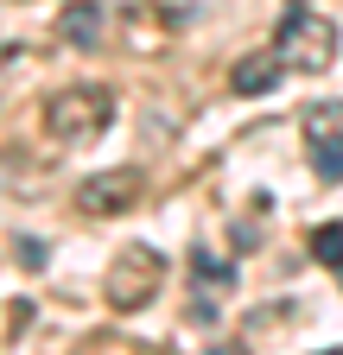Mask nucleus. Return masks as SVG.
Returning a JSON list of instances; mask_svg holds the SVG:
<instances>
[{"instance_id": "f257e3e1", "label": "nucleus", "mask_w": 343, "mask_h": 355, "mask_svg": "<svg viewBox=\"0 0 343 355\" xmlns=\"http://www.w3.org/2000/svg\"><path fill=\"white\" fill-rule=\"evenodd\" d=\"M115 121V96L102 83H76V89H58V96L45 102V133L58 146H90L102 140Z\"/></svg>"}, {"instance_id": "f03ea898", "label": "nucleus", "mask_w": 343, "mask_h": 355, "mask_svg": "<svg viewBox=\"0 0 343 355\" xmlns=\"http://www.w3.org/2000/svg\"><path fill=\"white\" fill-rule=\"evenodd\" d=\"M280 64L286 70H299V76H324L331 64H337V26L324 19V13H312L306 0H292L286 7V19H280Z\"/></svg>"}, {"instance_id": "7ed1b4c3", "label": "nucleus", "mask_w": 343, "mask_h": 355, "mask_svg": "<svg viewBox=\"0 0 343 355\" xmlns=\"http://www.w3.org/2000/svg\"><path fill=\"white\" fill-rule=\"evenodd\" d=\"M165 286V254L153 241H127L115 260H108V304L115 311H147Z\"/></svg>"}, {"instance_id": "20e7f679", "label": "nucleus", "mask_w": 343, "mask_h": 355, "mask_svg": "<svg viewBox=\"0 0 343 355\" xmlns=\"http://www.w3.org/2000/svg\"><path fill=\"white\" fill-rule=\"evenodd\" d=\"M147 191V178L134 165H121V171H96V178H83L76 184V203L90 209V216H121V209H134Z\"/></svg>"}, {"instance_id": "39448f33", "label": "nucleus", "mask_w": 343, "mask_h": 355, "mask_svg": "<svg viewBox=\"0 0 343 355\" xmlns=\"http://www.w3.org/2000/svg\"><path fill=\"white\" fill-rule=\"evenodd\" d=\"M280 76H286L280 51H254V58H242V64L229 70V89H235V96H274Z\"/></svg>"}, {"instance_id": "423d86ee", "label": "nucleus", "mask_w": 343, "mask_h": 355, "mask_svg": "<svg viewBox=\"0 0 343 355\" xmlns=\"http://www.w3.org/2000/svg\"><path fill=\"white\" fill-rule=\"evenodd\" d=\"M102 26H108V13L96 7V0H76V7L58 13V32H64L70 44H83V51H90V44H102Z\"/></svg>"}, {"instance_id": "0eeeda50", "label": "nucleus", "mask_w": 343, "mask_h": 355, "mask_svg": "<svg viewBox=\"0 0 343 355\" xmlns=\"http://www.w3.org/2000/svg\"><path fill=\"white\" fill-rule=\"evenodd\" d=\"M306 140H312V146H343V102L306 108Z\"/></svg>"}, {"instance_id": "6e6552de", "label": "nucleus", "mask_w": 343, "mask_h": 355, "mask_svg": "<svg viewBox=\"0 0 343 355\" xmlns=\"http://www.w3.org/2000/svg\"><path fill=\"white\" fill-rule=\"evenodd\" d=\"M191 266H197V279H203V286H223V292L235 286V266H229V260H217L210 248H191Z\"/></svg>"}, {"instance_id": "1a4fd4ad", "label": "nucleus", "mask_w": 343, "mask_h": 355, "mask_svg": "<svg viewBox=\"0 0 343 355\" xmlns=\"http://www.w3.org/2000/svg\"><path fill=\"white\" fill-rule=\"evenodd\" d=\"M312 260L343 266V222H331V229H318V235H312Z\"/></svg>"}, {"instance_id": "9d476101", "label": "nucleus", "mask_w": 343, "mask_h": 355, "mask_svg": "<svg viewBox=\"0 0 343 355\" xmlns=\"http://www.w3.org/2000/svg\"><path fill=\"white\" fill-rule=\"evenodd\" d=\"M312 165L324 178H343V146H312Z\"/></svg>"}, {"instance_id": "9b49d317", "label": "nucleus", "mask_w": 343, "mask_h": 355, "mask_svg": "<svg viewBox=\"0 0 343 355\" xmlns=\"http://www.w3.org/2000/svg\"><path fill=\"white\" fill-rule=\"evenodd\" d=\"M19 260L26 266H45V241H19Z\"/></svg>"}, {"instance_id": "f8f14e48", "label": "nucleus", "mask_w": 343, "mask_h": 355, "mask_svg": "<svg viewBox=\"0 0 343 355\" xmlns=\"http://www.w3.org/2000/svg\"><path fill=\"white\" fill-rule=\"evenodd\" d=\"M337 273H343V266H337Z\"/></svg>"}]
</instances>
